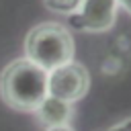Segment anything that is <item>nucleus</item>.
<instances>
[{"label":"nucleus","instance_id":"obj_6","mask_svg":"<svg viewBox=\"0 0 131 131\" xmlns=\"http://www.w3.org/2000/svg\"><path fill=\"white\" fill-rule=\"evenodd\" d=\"M80 2L82 0H43L47 10H51L55 14H63V16H70L72 12H76Z\"/></svg>","mask_w":131,"mask_h":131},{"label":"nucleus","instance_id":"obj_4","mask_svg":"<svg viewBox=\"0 0 131 131\" xmlns=\"http://www.w3.org/2000/svg\"><path fill=\"white\" fill-rule=\"evenodd\" d=\"M117 10V0H82L70 14V27L82 33H106L115 27Z\"/></svg>","mask_w":131,"mask_h":131},{"label":"nucleus","instance_id":"obj_3","mask_svg":"<svg viewBox=\"0 0 131 131\" xmlns=\"http://www.w3.org/2000/svg\"><path fill=\"white\" fill-rule=\"evenodd\" d=\"M90 88V74L78 61H68L49 70L47 74V92L68 102H78L86 96Z\"/></svg>","mask_w":131,"mask_h":131},{"label":"nucleus","instance_id":"obj_5","mask_svg":"<svg viewBox=\"0 0 131 131\" xmlns=\"http://www.w3.org/2000/svg\"><path fill=\"white\" fill-rule=\"evenodd\" d=\"M33 113H35L37 121L47 129L63 127V125H70V121L74 117V102H68V100H61L57 96L47 94L43 98V102Z\"/></svg>","mask_w":131,"mask_h":131},{"label":"nucleus","instance_id":"obj_7","mask_svg":"<svg viewBox=\"0 0 131 131\" xmlns=\"http://www.w3.org/2000/svg\"><path fill=\"white\" fill-rule=\"evenodd\" d=\"M108 131H131V117L121 119V121H119V123H115Z\"/></svg>","mask_w":131,"mask_h":131},{"label":"nucleus","instance_id":"obj_9","mask_svg":"<svg viewBox=\"0 0 131 131\" xmlns=\"http://www.w3.org/2000/svg\"><path fill=\"white\" fill-rule=\"evenodd\" d=\"M47 131H74L70 125H63V127H51V129H47Z\"/></svg>","mask_w":131,"mask_h":131},{"label":"nucleus","instance_id":"obj_2","mask_svg":"<svg viewBox=\"0 0 131 131\" xmlns=\"http://www.w3.org/2000/svg\"><path fill=\"white\" fill-rule=\"evenodd\" d=\"M74 51V37L59 23H41L33 27L25 39V57L47 72L72 61Z\"/></svg>","mask_w":131,"mask_h":131},{"label":"nucleus","instance_id":"obj_1","mask_svg":"<svg viewBox=\"0 0 131 131\" xmlns=\"http://www.w3.org/2000/svg\"><path fill=\"white\" fill-rule=\"evenodd\" d=\"M47 70L33 63L29 57L12 59L0 74L2 100L20 113H33L47 92Z\"/></svg>","mask_w":131,"mask_h":131},{"label":"nucleus","instance_id":"obj_8","mask_svg":"<svg viewBox=\"0 0 131 131\" xmlns=\"http://www.w3.org/2000/svg\"><path fill=\"white\" fill-rule=\"evenodd\" d=\"M117 4H119L127 14H131V0H117Z\"/></svg>","mask_w":131,"mask_h":131}]
</instances>
